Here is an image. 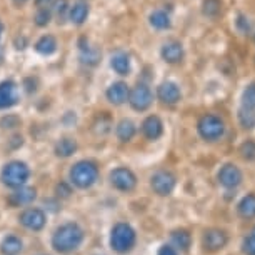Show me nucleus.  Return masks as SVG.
I'll return each mask as SVG.
<instances>
[{
    "mask_svg": "<svg viewBox=\"0 0 255 255\" xmlns=\"http://www.w3.org/2000/svg\"><path fill=\"white\" fill-rule=\"evenodd\" d=\"M82 242H84V230L75 222L60 225L52 235V247L60 254H67L79 249Z\"/></svg>",
    "mask_w": 255,
    "mask_h": 255,
    "instance_id": "1",
    "label": "nucleus"
},
{
    "mask_svg": "<svg viewBox=\"0 0 255 255\" xmlns=\"http://www.w3.org/2000/svg\"><path fill=\"white\" fill-rule=\"evenodd\" d=\"M110 247L119 254H127L133 249L137 242V234L128 224L119 222L114 225L112 232H110Z\"/></svg>",
    "mask_w": 255,
    "mask_h": 255,
    "instance_id": "2",
    "label": "nucleus"
},
{
    "mask_svg": "<svg viewBox=\"0 0 255 255\" xmlns=\"http://www.w3.org/2000/svg\"><path fill=\"white\" fill-rule=\"evenodd\" d=\"M99 179V170L95 167V163L82 160L79 163H75L70 170V180L72 184L79 189H89L92 187Z\"/></svg>",
    "mask_w": 255,
    "mask_h": 255,
    "instance_id": "3",
    "label": "nucleus"
},
{
    "mask_svg": "<svg viewBox=\"0 0 255 255\" xmlns=\"http://www.w3.org/2000/svg\"><path fill=\"white\" fill-rule=\"evenodd\" d=\"M197 130H199V135L204 138V140L215 142L224 135L225 125L217 115L207 114L199 120V124H197Z\"/></svg>",
    "mask_w": 255,
    "mask_h": 255,
    "instance_id": "4",
    "label": "nucleus"
},
{
    "mask_svg": "<svg viewBox=\"0 0 255 255\" xmlns=\"http://www.w3.org/2000/svg\"><path fill=\"white\" fill-rule=\"evenodd\" d=\"M28 177H30V170L23 162H10L2 170V182L8 187H13V189L25 185Z\"/></svg>",
    "mask_w": 255,
    "mask_h": 255,
    "instance_id": "5",
    "label": "nucleus"
},
{
    "mask_svg": "<svg viewBox=\"0 0 255 255\" xmlns=\"http://www.w3.org/2000/svg\"><path fill=\"white\" fill-rule=\"evenodd\" d=\"M110 184L120 192H130L135 189L137 177L132 170L120 167V168H115L112 174H110Z\"/></svg>",
    "mask_w": 255,
    "mask_h": 255,
    "instance_id": "6",
    "label": "nucleus"
},
{
    "mask_svg": "<svg viewBox=\"0 0 255 255\" xmlns=\"http://www.w3.org/2000/svg\"><path fill=\"white\" fill-rule=\"evenodd\" d=\"M150 185L155 194L165 197V195H170L172 190L175 189V177L170 174V172H165V170H160L157 174L152 175L150 179Z\"/></svg>",
    "mask_w": 255,
    "mask_h": 255,
    "instance_id": "7",
    "label": "nucleus"
},
{
    "mask_svg": "<svg viewBox=\"0 0 255 255\" xmlns=\"http://www.w3.org/2000/svg\"><path fill=\"white\" fill-rule=\"evenodd\" d=\"M229 242V237L224 230L220 229H209L205 230L204 237H202V245L207 252H219L222 250Z\"/></svg>",
    "mask_w": 255,
    "mask_h": 255,
    "instance_id": "8",
    "label": "nucleus"
},
{
    "mask_svg": "<svg viewBox=\"0 0 255 255\" xmlns=\"http://www.w3.org/2000/svg\"><path fill=\"white\" fill-rule=\"evenodd\" d=\"M18 220H20V224L25 229L33 230V232H38V230L44 229L47 217H45L44 210H40V209H27L20 214Z\"/></svg>",
    "mask_w": 255,
    "mask_h": 255,
    "instance_id": "9",
    "label": "nucleus"
},
{
    "mask_svg": "<svg viewBox=\"0 0 255 255\" xmlns=\"http://www.w3.org/2000/svg\"><path fill=\"white\" fill-rule=\"evenodd\" d=\"M242 182V172L234 163H225L219 172V184L225 189H235Z\"/></svg>",
    "mask_w": 255,
    "mask_h": 255,
    "instance_id": "10",
    "label": "nucleus"
},
{
    "mask_svg": "<svg viewBox=\"0 0 255 255\" xmlns=\"http://www.w3.org/2000/svg\"><path fill=\"white\" fill-rule=\"evenodd\" d=\"M152 90L145 84H138L130 92V105L135 110H147L152 105Z\"/></svg>",
    "mask_w": 255,
    "mask_h": 255,
    "instance_id": "11",
    "label": "nucleus"
},
{
    "mask_svg": "<svg viewBox=\"0 0 255 255\" xmlns=\"http://www.w3.org/2000/svg\"><path fill=\"white\" fill-rule=\"evenodd\" d=\"M37 192L32 187H17L15 192H12L8 195V204L13 207H20V205H28L30 202L35 200Z\"/></svg>",
    "mask_w": 255,
    "mask_h": 255,
    "instance_id": "12",
    "label": "nucleus"
},
{
    "mask_svg": "<svg viewBox=\"0 0 255 255\" xmlns=\"http://www.w3.org/2000/svg\"><path fill=\"white\" fill-rule=\"evenodd\" d=\"M17 87L12 80L0 84V109H8L17 104Z\"/></svg>",
    "mask_w": 255,
    "mask_h": 255,
    "instance_id": "13",
    "label": "nucleus"
},
{
    "mask_svg": "<svg viewBox=\"0 0 255 255\" xmlns=\"http://www.w3.org/2000/svg\"><path fill=\"white\" fill-rule=\"evenodd\" d=\"M142 132L148 140H157V138H160L162 133H163L162 120L158 119L157 115H150V117H147L142 124Z\"/></svg>",
    "mask_w": 255,
    "mask_h": 255,
    "instance_id": "14",
    "label": "nucleus"
},
{
    "mask_svg": "<svg viewBox=\"0 0 255 255\" xmlns=\"http://www.w3.org/2000/svg\"><path fill=\"white\" fill-rule=\"evenodd\" d=\"M158 99L167 105H174L180 100V89L177 87L174 82H163L158 87Z\"/></svg>",
    "mask_w": 255,
    "mask_h": 255,
    "instance_id": "15",
    "label": "nucleus"
},
{
    "mask_svg": "<svg viewBox=\"0 0 255 255\" xmlns=\"http://www.w3.org/2000/svg\"><path fill=\"white\" fill-rule=\"evenodd\" d=\"M128 97V87L127 84H124V82H115L112 84L107 90V99L109 102H112L114 105H120L124 104L125 100Z\"/></svg>",
    "mask_w": 255,
    "mask_h": 255,
    "instance_id": "16",
    "label": "nucleus"
},
{
    "mask_svg": "<svg viewBox=\"0 0 255 255\" xmlns=\"http://www.w3.org/2000/svg\"><path fill=\"white\" fill-rule=\"evenodd\" d=\"M162 57L168 64H179L184 59V49L179 42H168L162 47Z\"/></svg>",
    "mask_w": 255,
    "mask_h": 255,
    "instance_id": "17",
    "label": "nucleus"
},
{
    "mask_svg": "<svg viewBox=\"0 0 255 255\" xmlns=\"http://www.w3.org/2000/svg\"><path fill=\"white\" fill-rule=\"evenodd\" d=\"M237 212L242 219H255V195L249 194L239 202Z\"/></svg>",
    "mask_w": 255,
    "mask_h": 255,
    "instance_id": "18",
    "label": "nucleus"
},
{
    "mask_svg": "<svg viewBox=\"0 0 255 255\" xmlns=\"http://www.w3.org/2000/svg\"><path fill=\"white\" fill-rule=\"evenodd\" d=\"M117 137L120 142H130L135 137V124L128 119L120 120L117 125Z\"/></svg>",
    "mask_w": 255,
    "mask_h": 255,
    "instance_id": "19",
    "label": "nucleus"
},
{
    "mask_svg": "<svg viewBox=\"0 0 255 255\" xmlns=\"http://www.w3.org/2000/svg\"><path fill=\"white\" fill-rule=\"evenodd\" d=\"M110 65H112V69L120 75H128V72H130V59H128V55L124 54V52L115 54L112 57V60H110Z\"/></svg>",
    "mask_w": 255,
    "mask_h": 255,
    "instance_id": "20",
    "label": "nucleus"
},
{
    "mask_svg": "<svg viewBox=\"0 0 255 255\" xmlns=\"http://www.w3.org/2000/svg\"><path fill=\"white\" fill-rule=\"evenodd\" d=\"M172 244H174V249L187 252L192 244V237L187 230H175V232L172 234Z\"/></svg>",
    "mask_w": 255,
    "mask_h": 255,
    "instance_id": "21",
    "label": "nucleus"
},
{
    "mask_svg": "<svg viewBox=\"0 0 255 255\" xmlns=\"http://www.w3.org/2000/svg\"><path fill=\"white\" fill-rule=\"evenodd\" d=\"M22 240L15 237V235H8L7 239H3L2 242V252L5 255H17L22 252Z\"/></svg>",
    "mask_w": 255,
    "mask_h": 255,
    "instance_id": "22",
    "label": "nucleus"
},
{
    "mask_svg": "<svg viewBox=\"0 0 255 255\" xmlns=\"http://www.w3.org/2000/svg\"><path fill=\"white\" fill-rule=\"evenodd\" d=\"M77 150V142L72 138H62V140L55 145V153L59 157H70L72 153Z\"/></svg>",
    "mask_w": 255,
    "mask_h": 255,
    "instance_id": "23",
    "label": "nucleus"
},
{
    "mask_svg": "<svg viewBox=\"0 0 255 255\" xmlns=\"http://www.w3.org/2000/svg\"><path fill=\"white\" fill-rule=\"evenodd\" d=\"M35 49H37V52H40V54L50 55V54H54L57 49V42L52 35H45L35 44Z\"/></svg>",
    "mask_w": 255,
    "mask_h": 255,
    "instance_id": "24",
    "label": "nucleus"
},
{
    "mask_svg": "<svg viewBox=\"0 0 255 255\" xmlns=\"http://www.w3.org/2000/svg\"><path fill=\"white\" fill-rule=\"evenodd\" d=\"M239 122L244 128H247V130L254 128L255 127V110L240 107L239 109Z\"/></svg>",
    "mask_w": 255,
    "mask_h": 255,
    "instance_id": "25",
    "label": "nucleus"
},
{
    "mask_svg": "<svg viewBox=\"0 0 255 255\" xmlns=\"http://www.w3.org/2000/svg\"><path fill=\"white\" fill-rule=\"evenodd\" d=\"M87 15H89V7L85 3H77L70 10V20L77 23V25H80V23L87 20Z\"/></svg>",
    "mask_w": 255,
    "mask_h": 255,
    "instance_id": "26",
    "label": "nucleus"
},
{
    "mask_svg": "<svg viewBox=\"0 0 255 255\" xmlns=\"http://www.w3.org/2000/svg\"><path fill=\"white\" fill-rule=\"evenodd\" d=\"M220 10H222L220 0H204V3H202V12H204L205 17H217Z\"/></svg>",
    "mask_w": 255,
    "mask_h": 255,
    "instance_id": "27",
    "label": "nucleus"
},
{
    "mask_svg": "<svg viewBox=\"0 0 255 255\" xmlns=\"http://www.w3.org/2000/svg\"><path fill=\"white\" fill-rule=\"evenodd\" d=\"M240 107L255 110V82L249 84L242 92V105Z\"/></svg>",
    "mask_w": 255,
    "mask_h": 255,
    "instance_id": "28",
    "label": "nucleus"
},
{
    "mask_svg": "<svg viewBox=\"0 0 255 255\" xmlns=\"http://www.w3.org/2000/svg\"><path fill=\"white\" fill-rule=\"evenodd\" d=\"M150 23H152V27L158 28V30H163V28L170 27V18H168V15L165 12L157 10L150 15Z\"/></svg>",
    "mask_w": 255,
    "mask_h": 255,
    "instance_id": "29",
    "label": "nucleus"
},
{
    "mask_svg": "<svg viewBox=\"0 0 255 255\" xmlns=\"http://www.w3.org/2000/svg\"><path fill=\"white\" fill-rule=\"evenodd\" d=\"M239 153H240V157L247 162L255 160V142H252V140L244 142L239 148Z\"/></svg>",
    "mask_w": 255,
    "mask_h": 255,
    "instance_id": "30",
    "label": "nucleus"
},
{
    "mask_svg": "<svg viewBox=\"0 0 255 255\" xmlns=\"http://www.w3.org/2000/svg\"><path fill=\"white\" fill-rule=\"evenodd\" d=\"M80 59L84 64H87V65H95L99 62L100 59V52L99 50H95V49H85V50H82V55H80Z\"/></svg>",
    "mask_w": 255,
    "mask_h": 255,
    "instance_id": "31",
    "label": "nucleus"
},
{
    "mask_svg": "<svg viewBox=\"0 0 255 255\" xmlns=\"http://www.w3.org/2000/svg\"><path fill=\"white\" fill-rule=\"evenodd\" d=\"M242 252L245 255H255V237H254V235H249V237L244 239Z\"/></svg>",
    "mask_w": 255,
    "mask_h": 255,
    "instance_id": "32",
    "label": "nucleus"
},
{
    "mask_svg": "<svg viewBox=\"0 0 255 255\" xmlns=\"http://www.w3.org/2000/svg\"><path fill=\"white\" fill-rule=\"evenodd\" d=\"M49 22H50V12L47 10V8H42V10L35 15V23L38 27H44Z\"/></svg>",
    "mask_w": 255,
    "mask_h": 255,
    "instance_id": "33",
    "label": "nucleus"
},
{
    "mask_svg": "<svg viewBox=\"0 0 255 255\" xmlns=\"http://www.w3.org/2000/svg\"><path fill=\"white\" fill-rule=\"evenodd\" d=\"M2 127L3 128H15L18 124H20V120H18V117H15V115H8V117L2 119Z\"/></svg>",
    "mask_w": 255,
    "mask_h": 255,
    "instance_id": "34",
    "label": "nucleus"
},
{
    "mask_svg": "<svg viewBox=\"0 0 255 255\" xmlns=\"http://www.w3.org/2000/svg\"><path fill=\"white\" fill-rule=\"evenodd\" d=\"M54 10H55L57 15H59V18L64 17V13L67 10V0H57V2L54 3Z\"/></svg>",
    "mask_w": 255,
    "mask_h": 255,
    "instance_id": "35",
    "label": "nucleus"
},
{
    "mask_svg": "<svg viewBox=\"0 0 255 255\" xmlns=\"http://www.w3.org/2000/svg\"><path fill=\"white\" fill-rule=\"evenodd\" d=\"M157 255H179V254H177V250L172 247V245H162V247L158 249Z\"/></svg>",
    "mask_w": 255,
    "mask_h": 255,
    "instance_id": "36",
    "label": "nucleus"
},
{
    "mask_svg": "<svg viewBox=\"0 0 255 255\" xmlns=\"http://www.w3.org/2000/svg\"><path fill=\"white\" fill-rule=\"evenodd\" d=\"M237 27L240 28V30H242L244 33H247L249 30H250V23H249V20L245 17H242L240 15L239 17V20H237Z\"/></svg>",
    "mask_w": 255,
    "mask_h": 255,
    "instance_id": "37",
    "label": "nucleus"
},
{
    "mask_svg": "<svg viewBox=\"0 0 255 255\" xmlns=\"http://www.w3.org/2000/svg\"><path fill=\"white\" fill-rule=\"evenodd\" d=\"M57 194H59L60 197H69L70 195V187L62 182V184L57 185Z\"/></svg>",
    "mask_w": 255,
    "mask_h": 255,
    "instance_id": "38",
    "label": "nucleus"
},
{
    "mask_svg": "<svg viewBox=\"0 0 255 255\" xmlns=\"http://www.w3.org/2000/svg\"><path fill=\"white\" fill-rule=\"evenodd\" d=\"M50 2H52V0H37V5L38 7H47Z\"/></svg>",
    "mask_w": 255,
    "mask_h": 255,
    "instance_id": "39",
    "label": "nucleus"
},
{
    "mask_svg": "<svg viewBox=\"0 0 255 255\" xmlns=\"http://www.w3.org/2000/svg\"><path fill=\"white\" fill-rule=\"evenodd\" d=\"M23 45H25V38H18V40H17V49H23Z\"/></svg>",
    "mask_w": 255,
    "mask_h": 255,
    "instance_id": "40",
    "label": "nucleus"
},
{
    "mask_svg": "<svg viewBox=\"0 0 255 255\" xmlns=\"http://www.w3.org/2000/svg\"><path fill=\"white\" fill-rule=\"evenodd\" d=\"M250 235H254V237H255V227L252 229V234H250Z\"/></svg>",
    "mask_w": 255,
    "mask_h": 255,
    "instance_id": "41",
    "label": "nucleus"
},
{
    "mask_svg": "<svg viewBox=\"0 0 255 255\" xmlns=\"http://www.w3.org/2000/svg\"><path fill=\"white\" fill-rule=\"evenodd\" d=\"M0 35H2V23H0Z\"/></svg>",
    "mask_w": 255,
    "mask_h": 255,
    "instance_id": "42",
    "label": "nucleus"
}]
</instances>
